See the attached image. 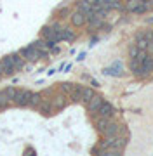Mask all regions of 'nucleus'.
<instances>
[{"instance_id": "nucleus-1", "label": "nucleus", "mask_w": 153, "mask_h": 156, "mask_svg": "<svg viewBox=\"0 0 153 156\" xmlns=\"http://www.w3.org/2000/svg\"><path fill=\"white\" fill-rule=\"evenodd\" d=\"M31 94L33 92H30V90H17L16 95H14V99H12V102H16L17 106H30Z\"/></svg>"}, {"instance_id": "nucleus-2", "label": "nucleus", "mask_w": 153, "mask_h": 156, "mask_svg": "<svg viewBox=\"0 0 153 156\" xmlns=\"http://www.w3.org/2000/svg\"><path fill=\"white\" fill-rule=\"evenodd\" d=\"M21 56H23L26 61H37V59H38V57H42L44 54H42V52L37 49V47H33V45H28L26 49L21 50Z\"/></svg>"}, {"instance_id": "nucleus-3", "label": "nucleus", "mask_w": 153, "mask_h": 156, "mask_svg": "<svg viewBox=\"0 0 153 156\" xmlns=\"http://www.w3.org/2000/svg\"><path fill=\"white\" fill-rule=\"evenodd\" d=\"M0 62H2V69H4V73H5V75H12L14 71H17L16 66H14V61H12V56L4 57Z\"/></svg>"}, {"instance_id": "nucleus-4", "label": "nucleus", "mask_w": 153, "mask_h": 156, "mask_svg": "<svg viewBox=\"0 0 153 156\" xmlns=\"http://www.w3.org/2000/svg\"><path fill=\"white\" fill-rule=\"evenodd\" d=\"M97 113H99V116H106V118H111L115 115V108L110 104V102H104L103 101V104L99 106V109H97Z\"/></svg>"}, {"instance_id": "nucleus-5", "label": "nucleus", "mask_w": 153, "mask_h": 156, "mask_svg": "<svg viewBox=\"0 0 153 156\" xmlns=\"http://www.w3.org/2000/svg\"><path fill=\"white\" fill-rule=\"evenodd\" d=\"M151 71H153V57L146 56L144 59H143V62H141V75L143 76H146V75H150Z\"/></svg>"}, {"instance_id": "nucleus-6", "label": "nucleus", "mask_w": 153, "mask_h": 156, "mask_svg": "<svg viewBox=\"0 0 153 156\" xmlns=\"http://www.w3.org/2000/svg\"><path fill=\"white\" fill-rule=\"evenodd\" d=\"M85 23H87V16H85L84 12L77 11V12L71 14V24H73V26H84Z\"/></svg>"}, {"instance_id": "nucleus-7", "label": "nucleus", "mask_w": 153, "mask_h": 156, "mask_svg": "<svg viewBox=\"0 0 153 156\" xmlns=\"http://www.w3.org/2000/svg\"><path fill=\"white\" fill-rule=\"evenodd\" d=\"M101 104H103V97H99V95H92L91 99L87 101V108H89V111H97Z\"/></svg>"}, {"instance_id": "nucleus-8", "label": "nucleus", "mask_w": 153, "mask_h": 156, "mask_svg": "<svg viewBox=\"0 0 153 156\" xmlns=\"http://www.w3.org/2000/svg\"><path fill=\"white\" fill-rule=\"evenodd\" d=\"M78 11L84 12L87 17L91 16V14H94V11H92V4L85 2V0H80V2H78Z\"/></svg>"}, {"instance_id": "nucleus-9", "label": "nucleus", "mask_w": 153, "mask_h": 156, "mask_svg": "<svg viewBox=\"0 0 153 156\" xmlns=\"http://www.w3.org/2000/svg\"><path fill=\"white\" fill-rule=\"evenodd\" d=\"M141 62L137 57H132V61H130L129 68H130V71H134V75H137V76H143L141 75Z\"/></svg>"}, {"instance_id": "nucleus-10", "label": "nucleus", "mask_w": 153, "mask_h": 156, "mask_svg": "<svg viewBox=\"0 0 153 156\" xmlns=\"http://www.w3.org/2000/svg\"><path fill=\"white\" fill-rule=\"evenodd\" d=\"M110 123H111V122H110V118H106V116H97L96 118V127H97L99 132H104Z\"/></svg>"}, {"instance_id": "nucleus-11", "label": "nucleus", "mask_w": 153, "mask_h": 156, "mask_svg": "<svg viewBox=\"0 0 153 156\" xmlns=\"http://www.w3.org/2000/svg\"><path fill=\"white\" fill-rule=\"evenodd\" d=\"M103 134L106 135V137H117V134H118V125H115V123H110V125L106 127V130H104Z\"/></svg>"}, {"instance_id": "nucleus-12", "label": "nucleus", "mask_w": 153, "mask_h": 156, "mask_svg": "<svg viewBox=\"0 0 153 156\" xmlns=\"http://www.w3.org/2000/svg\"><path fill=\"white\" fill-rule=\"evenodd\" d=\"M12 101L9 99V95L5 94V90H2L0 92V108H5V106H9Z\"/></svg>"}, {"instance_id": "nucleus-13", "label": "nucleus", "mask_w": 153, "mask_h": 156, "mask_svg": "<svg viewBox=\"0 0 153 156\" xmlns=\"http://www.w3.org/2000/svg\"><path fill=\"white\" fill-rule=\"evenodd\" d=\"M63 40H68V42L75 40V33L70 28H63Z\"/></svg>"}, {"instance_id": "nucleus-14", "label": "nucleus", "mask_w": 153, "mask_h": 156, "mask_svg": "<svg viewBox=\"0 0 153 156\" xmlns=\"http://www.w3.org/2000/svg\"><path fill=\"white\" fill-rule=\"evenodd\" d=\"M139 5V0H129L127 4H125V11H129V12H134L136 11V7Z\"/></svg>"}, {"instance_id": "nucleus-15", "label": "nucleus", "mask_w": 153, "mask_h": 156, "mask_svg": "<svg viewBox=\"0 0 153 156\" xmlns=\"http://www.w3.org/2000/svg\"><path fill=\"white\" fill-rule=\"evenodd\" d=\"M40 102H42V95H40V94H31V99H30V106L37 108Z\"/></svg>"}, {"instance_id": "nucleus-16", "label": "nucleus", "mask_w": 153, "mask_h": 156, "mask_svg": "<svg viewBox=\"0 0 153 156\" xmlns=\"http://www.w3.org/2000/svg\"><path fill=\"white\" fill-rule=\"evenodd\" d=\"M64 104H66V99H63V97H56L52 101V108H57V109L64 108Z\"/></svg>"}, {"instance_id": "nucleus-17", "label": "nucleus", "mask_w": 153, "mask_h": 156, "mask_svg": "<svg viewBox=\"0 0 153 156\" xmlns=\"http://www.w3.org/2000/svg\"><path fill=\"white\" fill-rule=\"evenodd\" d=\"M61 90L68 92V94H71V92L75 90V85L73 83H61Z\"/></svg>"}, {"instance_id": "nucleus-18", "label": "nucleus", "mask_w": 153, "mask_h": 156, "mask_svg": "<svg viewBox=\"0 0 153 156\" xmlns=\"http://www.w3.org/2000/svg\"><path fill=\"white\" fill-rule=\"evenodd\" d=\"M137 52H139V47H137V45H132V47H130V50H129L130 57H136V56H137Z\"/></svg>"}, {"instance_id": "nucleus-19", "label": "nucleus", "mask_w": 153, "mask_h": 156, "mask_svg": "<svg viewBox=\"0 0 153 156\" xmlns=\"http://www.w3.org/2000/svg\"><path fill=\"white\" fill-rule=\"evenodd\" d=\"M139 2H148V0H139Z\"/></svg>"}]
</instances>
